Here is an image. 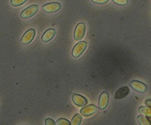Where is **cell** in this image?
Returning a JSON list of instances; mask_svg holds the SVG:
<instances>
[{"label": "cell", "mask_w": 151, "mask_h": 125, "mask_svg": "<svg viewBox=\"0 0 151 125\" xmlns=\"http://www.w3.org/2000/svg\"><path fill=\"white\" fill-rule=\"evenodd\" d=\"M88 43L87 42H80L77 43L72 50V55L74 58H78L79 56L84 52V50L87 49Z\"/></svg>", "instance_id": "6da1fadb"}, {"label": "cell", "mask_w": 151, "mask_h": 125, "mask_svg": "<svg viewBox=\"0 0 151 125\" xmlns=\"http://www.w3.org/2000/svg\"><path fill=\"white\" fill-rule=\"evenodd\" d=\"M38 11H39L38 5H32L30 7L25 8V10L21 12V16L23 19H28V18H30L33 16H35L38 12Z\"/></svg>", "instance_id": "7a4b0ae2"}, {"label": "cell", "mask_w": 151, "mask_h": 125, "mask_svg": "<svg viewBox=\"0 0 151 125\" xmlns=\"http://www.w3.org/2000/svg\"><path fill=\"white\" fill-rule=\"evenodd\" d=\"M86 32V25L83 23H79L77 24L74 30V39L75 41H80L84 37Z\"/></svg>", "instance_id": "3957f363"}, {"label": "cell", "mask_w": 151, "mask_h": 125, "mask_svg": "<svg viewBox=\"0 0 151 125\" xmlns=\"http://www.w3.org/2000/svg\"><path fill=\"white\" fill-rule=\"evenodd\" d=\"M35 36V30L34 28H30L28 31L25 33V34L23 35V37L21 38V42L23 45H28L33 41V39Z\"/></svg>", "instance_id": "277c9868"}, {"label": "cell", "mask_w": 151, "mask_h": 125, "mask_svg": "<svg viewBox=\"0 0 151 125\" xmlns=\"http://www.w3.org/2000/svg\"><path fill=\"white\" fill-rule=\"evenodd\" d=\"M61 8V5L58 3H50L42 6V10L47 13H53L58 11Z\"/></svg>", "instance_id": "5b68a950"}, {"label": "cell", "mask_w": 151, "mask_h": 125, "mask_svg": "<svg viewBox=\"0 0 151 125\" xmlns=\"http://www.w3.org/2000/svg\"><path fill=\"white\" fill-rule=\"evenodd\" d=\"M98 109L99 108L95 105H88V106L83 107V108L80 111V113L81 115L83 116H90L96 113Z\"/></svg>", "instance_id": "8992f818"}, {"label": "cell", "mask_w": 151, "mask_h": 125, "mask_svg": "<svg viewBox=\"0 0 151 125\" xmlns=\"http://www.w3.org/2000/svg\"><path fill=\"white\" fill-rule=\"evenodd\" d=\"M130 85L133 89L140 93H145L148 90L147 85L138 80H132L130 83Z\"/></svg>", "instance_id": "52a82bcc"}, {"label": "cell", "mask_w": 151, "mask_h": 125, "mask_svg": "<svg viewBox=\"0 0 151 125\" xmlns=\"http://www.w3.org/2000/svg\"><path fill=\"white\" fill-rule=\"evenodd\" d=\"M109 94L107 92H103L101 94V97H100V99H99V109L100 110H105L107 107L108 104H109Z\"/></svg>", "instance_id": "ba28073f"}, {"label": "cell", "mask_w": 151, "mask_h": 125, "mask_svg": "<svg viewBox=\"0 0 151 125\" xmlns=\"http://www.w3.org/2000/svg\"><path fill=\"white\" fill-rule=\"evenodd\" d=\"M72 100L74 102V103L78 107H83L88 104V100L84 97L81 96L79 94H74L72 95Z\"/></svg>", "instance_id": "9c48e42d"}, {"label": "cell", "mask_w": 151, "mask_h": 125, "mask_svg": "<svg viewBox=\"0 0 151 125\" xmlns=\"http://www.w3.org/2000/svg\"><path fill=\"white\" fill-rule=\"evenodd\" d=\"M128 94H129V89L127 86L122 87V88H120L119 89L116 91L114 98L116 100L122 99V98H124L125 97H127L128 95Z\"/></svg>", "instance_id": "30bf717a"}, {"label": "cell", "mask_w": 151, "mask_h": 125, "mask_svg": "<svg viewBox=\"0 0 151 125\" xmlns=\"http://www.w3.org/2000/svg\"><path fill=\"white\" fill-rule=\"evenodd\" d=\"M55 34H56V30H55V29H52V28L47 29V30L42 34V41L43 42H50V41L54 38Z\"/></svg>", "instance_id": "8fae6325"}, {"label": "cell", "mask_w": 151, "mask_h": 125, "mask_svg": "<svg viewBox=\"0 0 151 125\" xmlns=\"http://www.w3.org/2000/svg\"><path fill=\"white\" fill-rule=\"evenodd\" d=\"M139 112L141 115L146 116L151 123V108L149 107H141L139 108Z\"/></svg>", "instance_id": "7c38bea8"}, {"label": "cell", "mask_w": 151, "mask_h": 125, "mask_svg": "<svg viewBox=\"0 0 151 125\" xmlns=\"http://www.w3.org/2000/svg\"><path fill=\"white\" fill-rule=\"evenodd\" d=\"M137 120H138L139 124H140L141 125H150L151 124L150 121L148 119L147 117L143 115H139V116L137 117Z\"/></svg>", "instance_id": "4fadbf2b"}, {"label": "cell", "mask_w": 151, "mask_h": 125, "mask_svg": "<svg viewBox=\"0 0 151 125\" xmlns=\"http://www.w3.org/2000/svg\"><path fill=\"white\" fill-rule=\"evenodd\" d=\"M82 120H83L82 115H80V114H77V115H74V118L72 119L71 124L72 125H79V124H81Z\"/></svg>", "instance_id": "5bb4252c"}, {"label": "cell", "mask_w": 151, "mask_h": 125, "mask_svg": "<svg viewBox=\"0 0 151 125\" xmlns=\"http://www.w3.org/2000/svg\"><path fill=\"white\" fill-rule=\"evenodd\" d=\"M27 0H11V5L13 7H19L22 4H24L26 3Z\"/></svg>", "instance_id": "9a60e30c"}, {"label": "cell", "mask_w": 151, "mask_h": 125, "mask_svg": "<svg viewBox=\"0 0 151 125\" xmlns=\"http://www.w3.org/2000/svg\"><path fill=\"white\" fill-rule=\"evenodd\" d=\"M56 125H70L71 123L68 119H59L56 122Z\"/></svg>", "instance_id": "2e32d148"}, {"label": "cell", "mask_w": 151, "mask_h": 125, "mask_svg": "<svg viewBox=\"0 0 151 125\" xmlns=\"http://www.w3.org/2000/svg\"><path fill=\"white\" fill-rule=\"evenodd\" d=\"M112 1L114 4L120 5V6H126L129 3L128 0H112Z\"/></svg>", "instance_id": "e0dca14e"}, {"label": "cell", "mask_w": 151, "mask_h": 125, "mask_svg": "<svg viewBox=\"0 0 151 125\" xmlns=\"http://www.w3.org/2000/svg\"><path fill=\"white\" fill-rule=\"evenodd\" d=\"M91 1L97 4H106L109 2V0H91Z\"/></svg>", "instance_id": "ac0fdd59"}, {"label": "cell", "mask_w": 151, "mask_h": 125, "mask_svg": "<svg viewBox=\"0 0 151 125\" xmlns=\"http://www.w3.org/2000/svg\"><path fill=\"white\" fill-rule=\"evenodd\" d=\"M45 124L46 125H55L56 124V123L54 122L53 119H47L45 120Z\"/></svg>", "instance_id": "d6986e66"}, {"label": "cell", "mask_w": 151, "mask_h": 125, "mask_svg": "<svg viewBox=\"0 0 151 125\" xmlns=\"http://www.w3.org/2000/svg\"><path fill=\"white\" fill-rule=\"evenodd\" d=\"M145 105H146L147 107H149L151 108V99H148V100H146V101H145Z\"/></svg>", "instance_id": "ffe728a7"}]
</instances>
